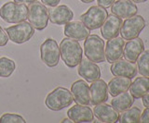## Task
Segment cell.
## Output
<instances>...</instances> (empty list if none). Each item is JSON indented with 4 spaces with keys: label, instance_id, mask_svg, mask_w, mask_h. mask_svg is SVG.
<instances>
[{
    "label": "cell",
    "instance_id": "31",
    "mask_svg": "<svg viewBox=\"0 0 149 123\" xmlns=\"http://www.w3.org/2000/svg\"><path fill=\"white\" fill-rule=\"evenodd\" d=\"M114 2H115V0H97L98 6L102 7V8H110L112 5H113Z\"/></svg>",
    "mask_w": 149,
    "mask_h": 123
},
{
    "label": "cell",
    "instance_id": "19",
    "mask_svg": "<svg viewBox=\"0 0 149 123\" xmlns=\"http://www.w3.org/2000/svg\"><path fill=\"white\" fill-rule=\"evenodd\" d=\"M110 8L112 13L121 19L123 18L127 19V18L137 14L138 12L137 6L132 0H118V1H115Z\"/></svg>",
    "mask_w": 149,
    "mask_h": 123
},
{
    "label": "cell",
    "instance_id": "25",
    "mask_svg": "<svg viewBox=\"0 0 149 123\" xmlns=\"http://www.w3.org/2000/svg\"><path fill=\"white\" fill-rule=\"evenodd\" d=\"M142 111L140 108L136 107H130L121 112V115L118 117V122L120 123H137L140 122V117H141Z\"/></svg>",
    "mask_w": 149,
    "mask_h": 123
},
{
    "label": "cell",
    "instance_id": "26",
    "mask_svg": "<svg viewBox=\"0 0 149 123\" xmlns=\"http://www.w3.org/2000/svg\"><path fill=\"white\" fill-rule=\"evenodd\" d=\"M16 69V64L12 59L3 57H0V77L1 78H8L11 76Z\"/></svg>",
    "mask_w": 149,
    "mask_h": 123
},
{
    "label": "cell",
    "instance_id": "34",
    "mask_svg": "<svg viewBox=\"0 0 149 123\" xmlns=\"http://www.w3.org/2000/svg\"><path fill=\"white\" fill-rule=\"evenodd\" d=\"M37 1V0H14V2L17 3H22V4H31Z\"/></svg>",
    "mask_w": 149,
    "mask_h": 123
},
{
    "label": "cell",
    "instance_id": "7",
    "mask_svg": "<svg viewBox=\"0 0 149 123\" xmlns=\"http://www.w3.org/2000/svg\"><path fill=\"white\" fill-rule=\"evenodd\" d=\"M146 26V21L141 15H133L127 18L121 25L120 35L124 40H130L136 38Z\"/></svg>",
    "mask_w": 149,
    "mask_h": 123
},
{
    "label": "cell",
    "instance_id": "20",
    "mask_svg": "<svg viewBox=\"0 0 149 123\" xmlns=\"http://www.w3.org/2000/svg\"><path fill=\"white\" fill-rule=\"evenodd\" d=\"M91 30L88 29L81 21H69L64 24L63 33L66 37L74 39L77 41L85 40L90 35Z\"/></svg>",
    "mask_w": 149,
    "mask_h": 123
},
{
    "label": "cell",
    "instance_id": "10",
    "mask_svg": "<svg viewBox=\"0 0 149 123\" xmlns=\"http://www.w3.org/2000/svg\"><path fill=\"white\" fill-rule=\"evenodd\" d=\"M124 45V39L122 37H119V36L107 40L104 47V55L107 62L112 64L113 62L122 58Z\"/></svg>",
    "mask_w": 149,
    "mask_h": 123
},
{
    "label": "cell",
    "instance_id": "2",
    "mask_svg": "<svg viewBox=\"0 0 149 123\" xmlns=\"http://www.w3.org/2000/svg\"><path fill=\"white\" fill-rule=\"evenodd\" d=\"M74 102L71 91L64 87H57L47 95L45 105L52 111H60L70 107Z\"/></svg>",
    "mask_w": 149,
    "mask_h": 123
},
{
    "label": "cell",
    "instance_id": "6",
    "mask_svg": "<svg viewBox=\"0 0 149 123\" xmlns=\"http://www.w3.org/2000/svg\"><path fill=\"white\" fill-rule=\"evenodd\" d=\"M6 33L8 39L13 43L21 44L28 42L35 34V28L30 22L22 21L6 28Z\"/></svg>",
    "mask_w": 149,
    "mask_h": 123
},
{
    "label": "cell",
    "instance_id": "9",
    "mask_svg": "<svg viewBox=\"0 0 149 123\" xmlns=\"http://www.w3.org/2000/svg\"><path fill=\"white\" fill-rule=\"evenodd\" d=\"M41 60L49 68L56 67L60 62V46L52 38L46 39L40 45Z\"/></svg>",
    "mask_w": 149,
    "mask_h": 123
},
{
    "label": "cell",
    "instance_id": "22",
    "mask_svg": "<svg viewBox=\"0 0 149 123\" xmlns=\"http://www.w3.org/2000/svg\"><path fill=\"white\" fill-rule=\"evenodd\" d=\"M129 92L132 94L134 99L142 98L149 92V77L141 76L135 78L130 85Z\"/></svg>",
    "mask_w": 149,
    "mask_h": 123
},
{
    "label": "cell",
    "instance_id": "3",
    "mask_svg": "<svg viewBox=\"0 0 149 123\" xmlns=\"http://www.w3.org/2000/svg\"><path fill=\"white\" fill-rule=\"evenodd\" d=\"M28 16V7L25 4L7 2L0 8V17L8 23H19L24 21Z\"/></svg>",
    "mask_w": 149,
    "mask_h": 123
},
{
    "label": "cell",
    "instance_id": "12",
    "mask_svg": "<svg viewBox=\"0 0 149 123\" xmlns=\"http://www.w3.org/2000/svg\"><path fill=\"white\" fill-rule=\"evenodd\" d=\"M122 22V19L116 16L113 13L107 16L104 22L101 26V33L102 38L104 40H109L118 36Z\"/></svg>",
    "mask_w": 149,
    "mask_h": 123
},
{
    "label": "cell",
    "instance_id": "37",
    "mask_svg": "<svg viewBox=\"0 0 149 123\" xmlns=\"http://www.w3.org/2000/svg\"><path fill=\"white\" fill-rule=\"evenodd\" d=\"M62 122H63V123H68V122H73V121L68 118H64V120H63Z\"/></svg>",
    "mask_w": 149,
    "mask_h": 123
},
{
    "label": "cell",
    "instance_id": "28",
    "mask_svg": "<svg viewBox=\"0 0 149 123\" xmlns=\"http://www.w3.org/2000/svg\"><path fill=\"white\" fill-rule=\"evenodd\" d=\"M22 116L15 113H5L0 117V123H25Z\"/></svg>",
    "mask_w": 149,
    "mask_h": 123
},
{
    "label": "cell",
    "instance_id": "36",
    "mask_svg": "<svg viewBox=\"0 0 149 123\" xmlns=\"http://www.w3.org/2000/svg\"><path fill=\"white\" fill-rule=\"evenodd\" d=\"M132 1L134 3H143V2L147 1V0H132Z\"/></svg>",
    "mask_w": 149,
    "mask_h": 123
},
{
    "label": "cell",
    "instance_id": "24",
    "mask_svg": "<svg viewBox=\"0 0 149 123\" xmlns=\"http://www.w3.org/2000/svg\"><path fill=\"white\" fill-rule=\"evenodd\" d=\"M134 103V97L129 91H125L114 96L111 101V106L113 107L116 111L123 112L126 109L130 107Z\"/></svg>",
    "mask_w": 149,
    "mask_h": 123
},
{
    "label": "cell",
    "instance_id": "4",
    "mask_svg": "<svg viewBox=\"0 0 149 123\" xmlns=\"http://www.w3.org/2000/svg\"><path fill=\"white\" fill-rule=\"evenodd\" d=\"M84 53L86 57L92 62H104L105 60L104 40L97 34H90L84 42Z\"/></svg>",
    "mask_w": 149,
    "mask_h": 123
},
{
    "label": "cell",
    "instance_id": "35",
    "mask_svg": "<svg viewBox=\"0 0 149 123\" xmlns=\"http://www.w3.org/2000/svg\"><path fill=\"white\" fill-rule=\"evenodd\" d=\"M82 3H85V4H88V3H92L94 0H80Z\"/></svg>",
    "mask_w": 149,
    "mask_h": 123
},
{
    "label": "cell",
    "instance_id": "5",
    "mask_svg": "<svg viewBox=\"0 0 149 123\" xmlns=\"http://www.w3.org/2000/svg\"><path fill=\"white\" fill-rule=\"evenodd\" d=\"M27 19L36 30H44L49 23V10L42 3H31L28 7Z\"/></svg>",
    "mask_w": 149,
    "mask_h": 123
},
{
    "label": "cell",
    "instance_id": "15",
    "mask_svg": "<svg viewBox=\"0 0 149 123\" xmlns=\"http://www.w3.org/2000/svg\"><path fill=\"white\" fill-rule=\"evenodd\" d=\"M93 115L101 122L104 123H115L118 122L119 112L111 106V105L101 103L94 106L93 108Z\"/></svg>",
    "mask_w": 149,
    "mask_h": 123
},
{
    "label": "cell",
    "instance_id": "13",
    "mask_svg": "<svg viewBox=\"0 0 149 123\" xmlns=\"http://www.w3.org/2000/svg\"><path fill=\"white\" fill-rule=\"evenodd\" d=\"M77 73L88 83H92L101 78L100 67L88 58H82V60L78 64Z\"/></svg>",
    "mask_w": 149,
    "mask_h": 123
},
{
    "label": "cell",
    "instance_id": "18",
    "mask_svg": "<svg viewBox=\"0 0 149 123\" xmlns=\"http://www.w3.org/2000/svg\"><path fill=\"white\" fill-rule=\"evenodd\" d=\"M67 117L73 122H92L94 118L93 111L90 107L78 104L68 109Z\"/></svg>",
    "mask_w": 149,
    "mask_h": 123
},
{
    "label": "cell",
    "instance_id": "17",
    "mask_svg": "<svg viewBox=\"0 0 149 123\" xmlns=\"http://www.w3.org/2000/svg\"><path fill=\"white\" fill-rule=\"evenodd\" d=\"M91 104L96 106L98 104L105 103L108 100V88L104 80L98 79L92 81L90 86Z\"/></svg>",
    "mask_w": 149,
    "mask_h": 123
},
{
    "label": "cell",
    "instance_id": "33",
    "mask_svg": "<svg viewBox=\"0 0 149 123\" xmlns=\"http://www.w3.org/2000/svg\"><path fill=\"white\" fill-rule=\"evenodd\" d=\"M142 101H143V105L144 107H149V92L142 97Z\"/></svg>",
    "mask_w": 149,
    "mask_h": 123
},
{
    "label": "cell",
    "instance_id": "29",
    "mask_svg": "<svg viewBox=\"0 0 149 123\" xmlns=\"http://www.w3.org/2000/svg\"><path fill=\"white\" fill-rule=\"evenodd\" d=\"M8 36L6 33V31H5L1 26H0V47L1 46H5L8 42Z\"/></svg>",
    "mask_w": 149,
    "mask_h": 123
},
{
    "label": "cell",
    "instance_id": "14",
    "mask_svg": "<svg viewBox=\"0 0 149 123\" xmlns=\"http://www.w3.org/2000/svg\"><path fill=\"white\" fill-rule=\"evenodd\" d=\"M111 73L114 76L127 77L132 79L137 75V66L133 62L128 61L127 59H118L111 64Z\"/></svg>",
    "mask_w": 149,
    "mask_h": 123
},
{
    "label": "cell",
    "instance_id": "32",
    "mask_svg": "<svg viewBox=\"0 0 149 123\" xmlns=\"http://www.w3.org/2000/svg\"><path fill=\"white\" fill-rule=\"evenodd\" d=\"M61 2V0H41V3L44 4L45 6L49 7H55Z\"/></svg>",
    "mask_w": 149,
    "mask_h": 123
},
{
    "label": "cell",
    "instance_id": "21",
    "mask_svg": "<svg viewBox=\"0 0 149 123\" xmlns=\"http://www.w3.org/2000/svg\"><path fill=\"white\" fill-rule=\"evenodd\" d=\"M144 50V44L143 40L139 37L129 40L127 43H125L123 57L125 59L130 62H136L138 57Z\"/></svg>",
    "mask_w": 149,
    "mask_h": 123
},
{
    "label": "cell",
    "instance_id": "11",
    "mask_svg": "<svg viewBox=\"0 0 149 123\" xmlns=\"http://www.w3.org/2000/svg\"><path fill=\"white\" fill-rule=\"evenodd\" d=\"M74 18L73 10L66 5L50 7L49 10V20L56 25H64Z\"/></svg>",
    "mask_w": 149,
    "mask_h": 123
},
{
    "label": "cell",
    "instance_id": "16",
    "mask_svg": "<svg viewBox=\"0 0 149 123\" xmlns=\"http://www.w3.org/2000/svg\"><path fill=\"white\" fill-rule=\"evenodd\" d=\"M71 94L74 101L77 104L84 105V106L91 105L90 86L84 80H77L74 81L71 86Z\"/></svg>",
    "mask_w": 149,
    "mask_h": 123
},
{
    "label": "cell",
    "instance_id": "27",
    "mask_svg": "<svg viewBox=\"0 0 149 123\" xmlns=\"http://www.w3.org/2000/svg\"><path fill=\"white\" fill-rule=\"evenodd\" d=\"M137 70L142 76L149 77V49L143 50L137 58Z\"/></svg>",
    "mask_w": 149,
    "mask_h": 123
},
{
    "label": "cell",
    "instance_id": "23",
    "mask_svg": "<svg viewBox=\"0 0 149 123\" xmlns=\"http://www.w3.org/2000/svg\"><path fill=\"white\" fill-rule=\"evenodd\" d=\"M130 83H132V79L127 78V77L116 76L107 83L108 93L114 97L120 93L128 91Z\"/></svg>",
    "mask_w": 149,
    "mask_h": 123
},
{
    "label": "cell",
    "instance_id": "1",
    "mask_svg": "<svg viewBox=\"0 0 149 123\" xmlns=\"http://www.w3.org/2000/svg\"><path fill=\"white\" fill-rule=\"evenodd\" d=\"M83 50L78 41L72 38H63L60 44V57L69 68H76L82 60Z\"/></svg>",
    "mask_w": 149,
    "mask_h": 123
},
{
    "label": "cell",
    "instance_id": "30",
    "mask_svg": "<svg viewBox=\"0 0 149 123\" xmlns=\"http://www.w3.org/2000/svg\"><path fill=\"white\" fill-rule=\"evenodd\" d=\"M140 122L149 123V107H146V109H144V110L141 113Z\"/></svg>",
    "mask_w": 149,
    "mask_h": 123
},
{
    "label": "cell",
    "instance_id": "8",
    "mask_svg": "<svg viewBox=\"0 0 149 123\" xmlns=\"http://www.w3.org/2000/svg\"><path fill=\"white\" fill-rule=\"evenodd\" d=\"M108 16L106 8L100 6H92L80 16V21L90 30L101 28Z\"/></svg>",
    "mask_w": 149,
    "mask_h": 123
}]
</instances>
